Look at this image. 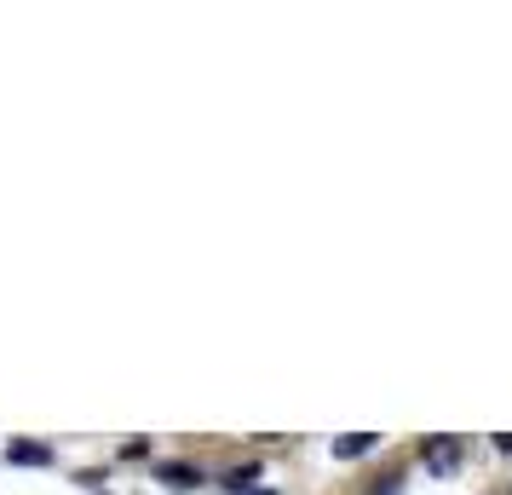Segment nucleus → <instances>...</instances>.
I'll return each mask as SVG.
<instances>
[{"mask_svg":"<svg viewBox=\"0 0 512 495\" xmlns=\"http://www.w3.org/2000/svg\"><path fill=\"white\" fill-rule=\"evenodd\" d=\"M420 461H426V472H455L461 467V438H426Z\"/></svg>","mask_w":512,"mask_h":495,"instance_id":"1","label":"nucleus"},{"mask_svg":"<svg viewBox=\"0 0 512 495\" xmlns=\"http://www.w3.org/2000/svg\"><path fill=\"white\" fill-rule=\"evenodd\" d=\"M392 484H397V478H386V484H380V490H374V495H397V490H392Z\"/></svg>","mask_w":512,"mask_h":495,"instance_id":"6","label":"nucleus"},{"mask_svg":"<svg viewBox=\"0 0 512 495\" xmlns=\"http://www.w3.org/2000/svg\"><path fill=\"white\" fill-rule=\"evenodd\" d=\"M162 484H173V490H190V484H196V467H190V461H167V467H162Z\"/></svg>","mask_w":512,"mask_h":495,"instance_id":"4","label":"nucleus"},{"mask_svg":"<svg viewBox=\"0 0 512 495\" xmlns=\"http://www.w3.org/2000/svg\"><path fill=\"white\" fill-rule=\"evenodd\" d=\"M6 461H12V467H47V461H52V444L18 438V444H6Z\"/></svg>","mask_w":512,"mask_h":495,"instance_id":"2","label":"nucleus"},{"mask_svg":"<svg viewBox=\"0 0 512 495\" xmlns=\"http://www.w3.org/2000/svg\"><path fill=\"white\" fill-rule=\"evenodd\" d=\"M248 495H277V490H248Z\"/></svg>","mask_w":512,"mask_h":495,"instance_id":"7","label":"nucleus"},{"mask_svg":"<svg viewBox=\"0 0 512 495\" xmlns=\"http://www.w3.org/2000/svg\"><path fill=\"white\" fill-rule=\"evenodd\" d=\"M369 449H374V432H346V438H334V461H357Z\"/></svg>","mask_w":512,"mask_h":495,"instance_id":"3","label":"nucleus"},{"mask_svg":"<svg viewBox=\"0 0 512 495\" xmlns=\"http://www.w3.org/2000/svg\"><path fill=\"white\" fill-rule=\"evenodd\" d=\"M254 478H259V467H231V472H225V490L242 495V490H254Z\"/></svg>","mask_w":512,"mask_h":495,"instance_id":"5","label":"nucleus"}]
</instances>
